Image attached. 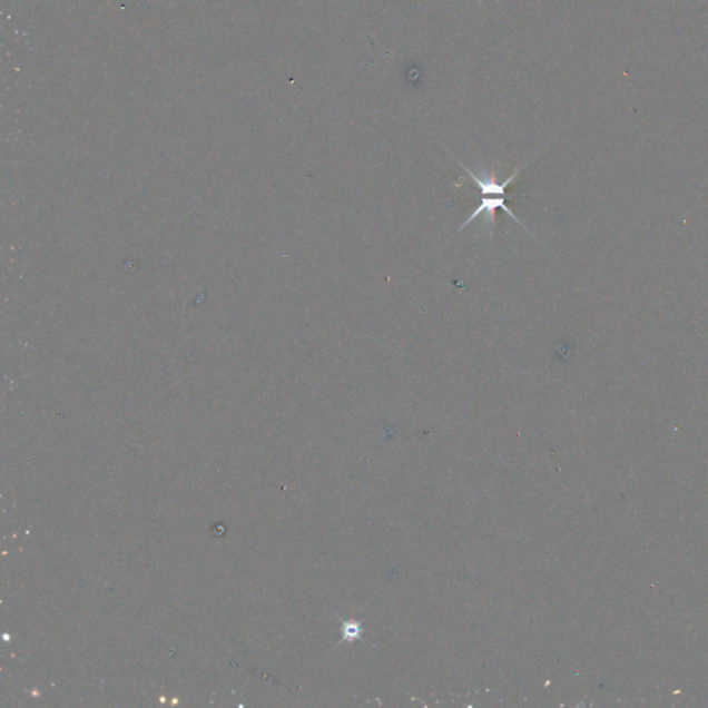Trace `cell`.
I'll return each mask as SVG.
<instances>
[{
    "label": "cell",
    "mask_w": 708,
    "mask_h": 708,
    "mask_svg": "<svg viewBox=\"0 0 708 708\" xmlns=\"http://www.w3.org/2000/svg\"><path fill=\"white\" fill-rule=\"evenodd\" d=\"M449 153L451 154V156L455 158V161L461 165L462 169L465 170L468 176L471 177V179L473 180V185H475L479 188L478 208L473 210V214L471 216H468L466 220L462 223L461 227H459V230H456V233L465 230V228L470 226L471 223L475 222L476 219L483 218L482 220L483 226L488 228L490 236L494 237V230H495L494 219H495L496 209L504 210V213L508 214V216H510L511 219L515 220L517 223H519V225H521L523 230H527L528 233H530L527 226H524L523 223L519 220L518 216L513 214L511 208L508 207L507 205V203L511 201V199L513 198L528 197V194H524V196L508 197L507 188L512 186V183L515 181L519 175H521L522 169L531 163V158L529 159L527 164L521 165V167L513 169V173L510 176H508L504 181H500L499 170L494 168H482L481 170H479V175H476L475 173H473L472 169L465 167L464 163L460 161V159L456 158L453 153L451 151Z\"/></svg>",
    "instance_id": "1"
}]
</instances>
